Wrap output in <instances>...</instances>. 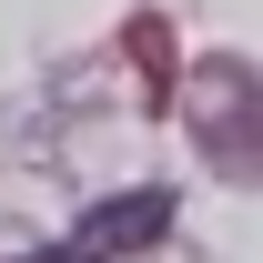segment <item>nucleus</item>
Listing matches in <instances>:
<instances>
[{
	"instance_id": "f257e3e1",
	"label": "nucleus",
	"mask_w": 263,
	"mask_h": 263,
	"mask_svg": "<svg viewBox=\"0 0 263 263\" xmlns=\"http://www.w3.org/2000/svg\"><path fill=\"white\" fill-rule=\"evenodd\" d=\"M162 223H172V202H162V193H122V202H101L81 233H61L51 253H21V263H111V253L162 243Z\"/></svg>"
}]
</instances>
